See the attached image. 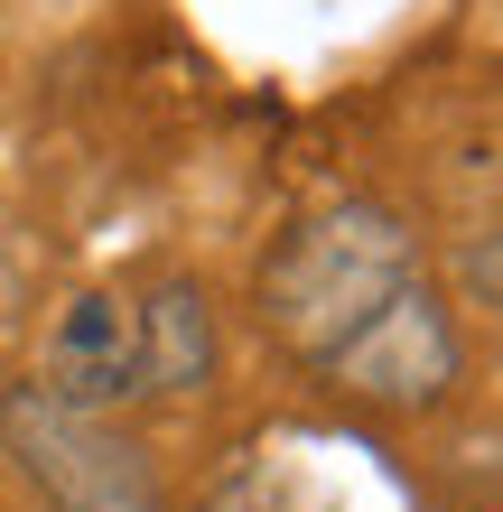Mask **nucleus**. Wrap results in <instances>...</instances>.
<instances>
[{
  "label": "nucleus",
  "instance_id": "f257e3e1",
  "mask_svg": "<svg viewBox=\"0 0 503 512\" xmlns=\"http://www.w3.org/2000/svg\"><path fill=\"white\" fill-rule=\"evenodd\" d=\"M261 336L364 410H429L457 382V317L429 289L420 243L392 205L336 196L299 215L261 261Z\"/></svg>",
  "mask_w": 503,
  "mask_h": 512
},
{
  "label": "nucleus",
  "instance_id": "f03ea898",
  "mask_svg": "<svg viewBox=\"0 0 503 512\" xmlns=\"http://www.w3.org/2000/svg\"><path fill=\"white\" fill-rule=\"evenodd\" d=\"M0 447L38 485L47 512H168L150 447L131 429H112V410L56 401L47 382H19L0 401Z\"/></svg>",
  "mask_w": 503,
  "mask_h": 512
},
{
  "label": "nucleus",
  "instance_id": "39448f33",
  "mask_svg": "<svg viewBox=\"0 0 503 512\" xmlns=\"http://www.w3.org/2000/svg\"><path fill=\"white\" fill-rule=\"evenodd\" d=\"M466 298H476L485 317H503V215L466 243Z\"/></svg>",
  "mask_w": 503,
  "mask_h": 512
},
{
  "label": "nucleus",
  "instance_id": "20e7f679",
  "mask_svg": "<svg viewBox=\"0 0 503 512\" xmlns=\"http://www.w3.org/2000/svg\"><path fill=\"white\" fill-rule=\"evenodd\" d=\"M215 382V317L196 280H159L140 298V391H205Z\"/></svg>",
  "mask_w": 503,
  "mask_h": 512
},
{
  "label": "nucleus",
  "instance_id": "7ed1b4c3",
  "mask_svg": "<svg viewBox=\"0 0 503 512\" xmlns=\"http://www.w3.org/2000/svg\"><path fill=\"white\" fill-rule=\"evenodd\" d=\"M38 382L56 391V401H84V410L131 401V391H140V298H122V289H84V298H66V317H56V336H47Z\"/></svg>",
  "mask_w": 503,
  "mask_h": 512
}]
</instances>
